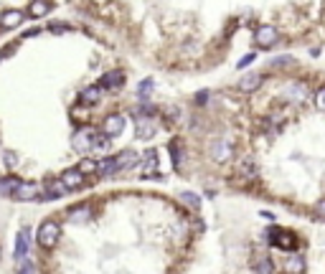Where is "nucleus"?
Segmentation results:
<instances>
[{"instance_id": "obj_1", "label": "nucleus", "mask_w": 325, "mask_h": 274, "mask_svg": "<svg viewBox=\"0 0 325 274\" xmlns=\"http://www.w3.org/2000/svg\"><path fill=\"white\" fill-rule=\"evenodd\" d=\"M38 244L43 247V249H51V247H56V241H58V236H61V226L56 224V221H43L41 226H38Z\"/></svg>"}, {"instance_id": "obj_2", "label": "nucleus", "mask_w": 325, "mask_h": 274, "mask_svg": "<svg viewBox=\"0 0 325 274\" xmlns=\"http://www.w3.org/2000/svg\"><path fill=\"white\" fill-rule=\"evenodd\" d=\"M267 239H270V244H272V247L285 249V252H290V249H295V247H298L295 234H292V231H285V229H277V226H272V229L267 231Z\"/></svg>"}, {"instance_id": "obj_3", "label": "nucleus", "mask_w": 325, "mask_h": 274, "mask_svg": "<svg viewBox=\"0 0 325 274\" xmlns=\"http://www.w3.org/2000/svg\"><path fill=\"white\" fill-rule=\"evenodd\" d=\"M28 252H31V229L23 226V229L18 231V236H15V249H13V259H15V264H18L20 259H25Z\"/></svg>"}, {"instance_id": "obj_4", "label": "nucleus", "mask_w": 325, "mask_h": 274, "mask_svg": "<svg viewBox=\"0 0 325 274\" xmlns=\"http://www.w3.org/2000/svg\"><path fill=\"white\" fill-rule=\"evenodd\" d=\"M254 41H257V46H262V48H272V46L280 41V33H277L275 25H259Z\"/></svg>"}, {"instance_id": "obj_5", "label": "nucleus", "mask_w": 325, "mask_h": 274, "mask_svg": "<svg viewBox=\"0 0 325 274\" xmlns=\"http://www.w3.org/2000/svg\"><path fill=\"white\" fill-rule=\"evenodd\" d=\"M102 132H104L107 137L122 135V132H125V117H122V114H109V117L104 119V125H102Z\"/></svg>"}, {"instance_id": "obj_6", "label": "nucleus", "mask_w": 325, "mask_h": 274, "mask_svg": "<svg viewBox=\"0 0 325 274\" xmlns=\"http://www.w3.org/2000/svg\"><path fill=\"white\" fill-rule=\"evenodd\" d=\"M43 188H46V193H43L38 201H53V198H61V196L66 193V186H64L58 178H48Z\"/></svg>"}, {"instance_id": "obj_7", "label": "nucleus", "mask_w": 325, "mask_h": 274, "mask_svg": "<svg viewBox=\"0 0 325 274\" xmlns=\"http://www.w3.org/2000/svg\"><path fill=\"white\" fill-rule=\"evenodd\" d=\"M84 178H86V175H81L79 168H71V170H64V175H61L58 180L66 186V191H76V188L84 186Z\"/></svg>"}, {"instance_id": "obj_8", "label": "nucleus", "mask_w": 325, "mask_h": 274, "mask_svg": "<svg viewBox=\"0 0 325 274\" xmlns=\"http://www.w3.org/2000/svg\"><path fill=\"white\" fill-rule=\"evenodd\" d=\"M92 142H94V130H89V127H84V130H79V132L74 135V147H76L79 153L92 150Z\"/></svg>"}, {"instance_id": "obj_9", "label": "nucleus", "mask_w": 325, "mask_h": 274, "mask_svg": "<svg viewBox=\"0 0 325 274\" xmlns=\"http://www.w3.org/2000/svg\"><path fill=\"white\" fill-rule=\"evenodd\" d=\"M211 158L219 160V163L229 160V158H231V142H229V140H214V145H211Z\"/></svg>"}, {"instance_id": "obj_10", "label": "nucleus", "mask_w": 325, "mask_h": 274, "mask_svg": "<svg viewBox=\"0 0 325 274\" xmlns=\"http://www.w3.org/2000/svg\"><path fill=\"white\" fill-rule=\"evenodd\" d=\"M125 84V74L122 71H109L99 79V89H120Z\"/></svg>"}, {"instance_id": "obj_11", "label": "nucleus", "mask_w": 325, "mask_h": 274, "mask_svg": "<svg viewBox=\"0 0 325 274\" xmlns=\"http://www.w3.org/2000/svg\"><path fill=\"white\" fill-rule=\"evenodd\" d=\"M114 163H117V173L120 170H127V168H132L137 163V153L135 150H122V153L114 155Z\"/></svg>"}, {"instance_id": "obj_12", "label": "nucleus", "mask_w": 325, "mask_h": 274, "mask_svg": "<svg viewBox=\"0 0 325 274\" xmlns=\"http://www.w3.org/2000/svg\"><path fill=\"white\" fill-rule=\"evenodd\" d=\"M36 193H38V191H36V186H33V183H23V180H20V183H18V188L13 191V198H15V201H33V198H36Z\"/></svg>"}, {"instance_id": "obj_13", "label": "nucleus", "mask_w": 325, "mask_h": 274, "mask_svg": "<svg viewBox=\"0 0 325 274\" xmlns=\"http://www.w3.org/2000/svg\"><path fill=\"white\" fill-rule=\"evenodd\" d=\"M89 216H92L89 203H76V206H71V208H69V219H71L74 224H81V221H86Z\"/></svg>"}, {"instance_id": "obj_14", "label": "nucleus", "mask_w": 325, "mask_h": 274, "mask_svg": "<svg viewBox=\"0 0 325 274\" xmlns=\"http://www.w3.org/2000/svg\"><path fill=\"white\" fill-rule=\"evenodd\" d=\"M48 10H51V0H31L28 3L31 18H43V15H48Z\"/></svg>"}, {"instance_id": "obj_15", "label": "nucleus", "mask_w": 325, "mask_h": 274, "mask_svg": "<svg viewBox=\"0 0 325 274\" xmlns=\"http://www.w3.org/2000/svg\"><path fill=\"white\" fill-rule=\"evenodd\" d=\"M137 137L140 140H150L153 135H155V125L150 122V117H137Z\"/></svg>"}, {"instance_id": "obj_16", "label": "nucleus", "mask_w": 325, "mask_h": 274, "mask_svg": "<svg viewBox=\"0 0 325 274\" xmlns=\"http://www.w3.org/2000/svg\"><path fill=\"white\" fill-rule=\"evenodd\" d=\"M23 18H25V15H23L20 10H5V13L0 15V28H15Z\"/></svg>"}, {"instance_id": "obj_17", "label": "nucleus", "mask_w": 325, "mask_h": 274, "mask_svg": "<svg viewBox=\"0 0 325 274\" xmlns=\"http://www.w3.org/2000/svg\"><path fill=\"white\" fill-rule=\"evenodd\" d=\"M259 84H262V74H247V76H242L239 89H242V92H257Z\"/></svg>"}, {"instance_id": "obj_18", "label": "nucleus", "mask_w": 325, "mask_h": 274, "mask_svg": "<svg viewBox=\"0 0 325 274\" xmlns=\"http://www.w3.org/2000/svg\"><path fill=\"white\" fill-rule=\"evenodd\" d=\"M97 173H99L102 178L114 175V173H117V163H114V158H104V160H99V163H97Z\"/></svg>"}, {"instance_id": "obj_19", "label": "nucleus", "mask_w": 325, "mask_h": 274, "mask_svg": "<svg viewBox=\"0 0 325 274\" xmlns=\"http://www.w3.org/2000/svg\"><path fill=\"white\" fill-rule=\"evenodd\" d=\"M285 272L287 274H303L305 272V257H290L287 262H285Z\"/></svg>"}, {"instance_id": "obj_20", "label": "nucleus", "mask_w": 325, "mask_h": 274, "mask_svg": "<svg viewBox=\"0 0 325 274\" xmlns=\"http://www.w3.org/2000/svg\"><path fill=\"white\" fill-rule=\"evenodd\" d=\"M168 150H170V155H173V165H175V170H181V168H183V147H181V142L173 140V142L168 145Z\"/></svg>"}, {"instance_id": "obj_21", "label": "nucleus", "mask_w": 325, "mask_h": 274, "mask_svg": "<svg viewBox=\"0 0 325 274\" xmlns=\"http://www.w3.org/2000/svg\"><path fill=\"white\" fill-rule=\"evenodd\" d=\"M181 201H183L191 211H198V208H201V198H198L193 191H183V193H181Z\"/></svg>"}, {"instance_id": "obj_22", "label": "nucleus", "mask_w": 325, "mask_h": 274, "mask_svg": "<svg viewBox=\"0 0 325 274\" xmlns=\"http://www.w3.org/2000/svg\"><path fill=\"white\" fill-rule=\"evenodd\" d=\"M239 170H242V175H244V178H249V180H252V178H257V165H254L249 158H244V160L239 163Z\"/></svg>"}, {"instance_id": "obj_23", "label": "nucleus", "mask_w": 325, "mask_h": 274, "mask_svg": "<svg viewBox=\"0 0 325 274\" xmlns=\"http://www.w3.org/2000/svg\"><path fill=\"white\" fill-rule=\"evenodd\" d=\"M99 94H102V89H99V84H97V86L84 89V92H81V99H84L86 104H94V102H99Z\"/></svg>"}, {"instance_id": "obj_24", "label": "nucleus", "mask_w": 325, "mask_h": 274, "mask_svg": "<svg viewBox=\"0 0 325 274\" xmlns=\"http://www.w3.org/2000/svg\"><path fill=\"white\" fill-rule=\"evenodd\" d=\"M254 269H257V274H275V267H272V262H270L267 257H262V259H257V264H254Z\"/></svg>"}, {"instance_id": "obj_25", "label": "nucleus", "mask_w": 325, "mask_h": 274, "mask_svg": "<svg viewBox=\"0 0 325 274\" xmlns=\"http://www.w3.org/2000/svg\"><path fill=\"white\" fill-rule=\"evenodd\" d=\"M287 94H290L292 99H303V97H308V86H303V84H290V86H287Z\"/></svg>"}, {"instance_id": "obj_26", "label": "nucleus", "mask_w": 325, "mask_h": 274, "mask_svg": "<svg viewBox=\"0 0 325 274\" xmlns=\"http://www.w3.org/2000/svg\"><path fill=\"white\" fill-rule=\"evenodd\" d=\"M79 173H81V175L97 173V160H92V158H84V160L79 163Z\"/></svg>"}, {"instance_id": "obj_27", "label": "nucleus", "mask_w": 325, "mask_h": 274, "mask_svg": "<svg viewBox=\"0 0 325 274\" xmlns=\"http://www.w3.org/2000/svg\"><path fill=\"white\" fill-rule=\"evenodd\" d=\"M15 274H36V267H33V262L25 257V259H20L18 262V267H15Z\"/></svg>"}, {"instance_id": "obj_28", "label": "nucleus", "mask_w": 325, "mask_h": 274, "mask_svg": "<svg viewBox=\"0 0 325 274\" xmlns=\"http://www.w3.org/2000/svg\"><path fill=\"white\" fill-rule=\"evenodd\" d=\"M153 79H145V81H140V86H137V94H140V99H147L150 97V92H153Z\"/></svg>"}, {"instance_id": "obj_29", "label": "nucleus", "mask_w": 325, "mask_h": 274, "mask_svg": "<svg viewBox=\"0 0 325 274\" xmlns=\"http://www.w3.org/2000/svg\"><path fill=\"white\" fill-rule=\"evenodd\" d=\"M18 183H20L18 178H5V180L0 183V191H3V193H8V196H13V191L18 188Z\"/></svg>"}, {"instance_id": "obj_30", "label": "nucleus", "mask_w": 325, "mask_h": 274, "mask_svg": "<svg viewBox=\"0 0 325 274\" xmlns=\"http://www.w3.org/2000/svg\"><path fill=\"white\" fill-rule=\"evenodd\" d=\"M254 61H257V53H247V56H244V58H242L237 66H239V69H247V66H252Z\"/></svg>"}, {"instance_id": "obj_31", "label": "nucleus", "mask_w": 325, "mask_h": 274, "mask_svg": "<svg viewBox=\"0 0 325 274\" xmlns=\"http://www.w3.org/2000/svg\"><path fill=\"white\" fill-rule=\"evenodd\" d=\"M48 31H51V33H64V31H69V25H66V23H51Z\"/></svg>"}, {"instance_id": "obj_32", "label": "nucleus", "mask_w": 325, "mask_h": 274, "mask_svg": "<svg viewBox=\"0 0 325 274\" xmlns=\"http://www.w3.org/2000/svg\"><path fill=\"white\" fill-rule=\"evenodd\" d=\"M315 104L325 112V86H323V89H318V94H315Z\"/></svg>"}, {"instance_id": "obj_33", "label": "nucleus", "mask_w": 325, "mask_h": 274, "mask_svg": "<svg viewBox=\"0 0 325 274\" xmlns=\"http://www.w3.org/2000/svg\"><path fill=\"white\" fill-rule=\"evenodd\" d=\"M292 64H295V61H292L290 56H285V58H275V61H272V66H292Z\"/></svg>"}, {"instance_id": "obj_34", "label": "nucleus", "mask_w": 325, "mask_h": 274, "mask_svg": "<svg viewBox=\"0 0 325 274\" xmlns=\"http://www.w3.org/2000/svg\"><path fill=\"white\" fill-rule=\"evenodd\" d=\"M315 214H318V219H323V221H325V198H323V201H318V206H315Z\"/></svg>"}, {"instance_id": "obj_35", "label": "nucleus", "mask_w": 325, "mask_h": 274, "mask_svg": "<svg viewBox=\"0 0 325 274\" xmlns=\"http://www.w3.org/2000/svg\"><path fill=\"white\" fill-rule=\"evenodd\" d=\"M196 102H198V104H206V102H209V92H198V94H196Z\"/></svg>"}, {"instance_id": "obj_36", "label": "nucleus", "mask_w": 325, "mask_h": 274, "mask_svg": "<svg viewBox=\"0 0 325 274\" xmlns=\"http://www.w3.org/2000/svg\"><path fill=\"white\" fill-rule=\"evenodd\" d=\"M5 165H15V155L8 153V155H5Z\"/></svg>"}, {"instance_id": "obj_37", "label": "nucleus", "mask_w": 325, "mask_h": 274, "mask_svg": "<svg viewBox=\"0 0 325 274\" xmlns=\"http://www.w3.org/2000/svg\"><path fill=\"white\" fill-rule=\"evenodd\" d=\"M262 219H264V221H270V224H272V221H275V216H272V214H270V211H262Z\"/></svg>"}]
</instances>
